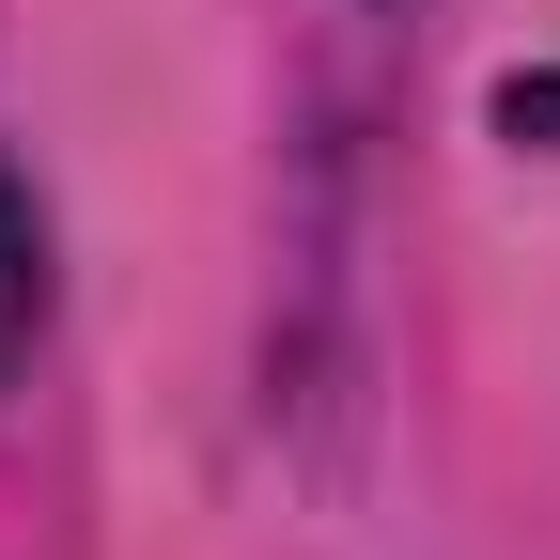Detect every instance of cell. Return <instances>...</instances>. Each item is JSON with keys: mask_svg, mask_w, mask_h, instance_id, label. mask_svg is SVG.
<instances>
[{"mask_svg": "<svg viewBox=\"0 0 560 560\" xmlns=\"http://www.w3.org/2000/svg\"><path fill=\"white\" fill-rule=\"evenodd\" d=\"M47 327V234H32V202H16V172H0V359Z\"/></svg>", "mask_w": 560, "mask_h": 560, "instance_id": "6da1fadb", "label": "cell"}]
</instances>
